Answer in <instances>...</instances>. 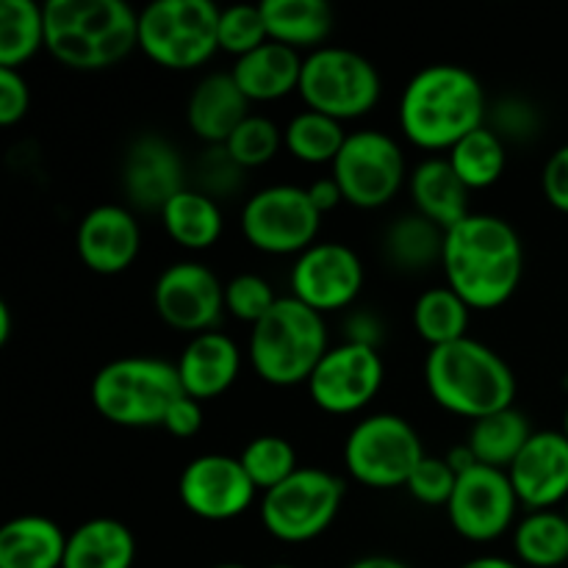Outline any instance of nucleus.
<instances>
[{
    "instance_id": "obj_1",
    "label": "nucleus",
    "mask_w": 568,
    "mask_h": 568,
    "mask_svg": "<svg viewBox=\"0 0 568 568\" xmlns=\"http://www.w3.org/2000/svg\"><path fill=\"white\" fill-rule=\"evenodd\" d=\"M442 270L447 286L471 311H491L508 303L519 288L525 247L508 220L471 211L444 236Z\"/></svg>"
},
{
    "instance_id": "obj_2",
    "label": "nucleus",
    "mask_w": 568,
    "mask_h": 568,
    "mask_svg": "<svg viewBox=\"0 0 568 568\" xmlns=\"http://www.w3.org/2000/svg\"><path fill=\"white\" fill-rule=\"evenodd\" d=\"M488 94L480 78L460 64H427L414 72L399 98V128L422 150H453L486 125Z\"/></svg>"
},
{
    "instance_id": "obj_3",
    "label": "nucleus",
    "mask_w": 568,
    "mask_h": 568,
    "mask_svg": "<svg viewBox=\"0 0 568 568\" xmlns=\"http://www.w3.org/2000/svg\"><path fill=\"white\" fill-rule=\"evenodd\" d=\"M44 48L70 70H109L139 48V11L125 0H48Z\"/></svg>"
},
{
    "instance_id": "obj_4",
    "label": "nucleus",
    "mask_w": 568,
    "mask_h": 568,
    "mask_svg": "<svg viewBox=\"0 0 568 568\" xmlns=\"http://www.w3.org/2000/svg\"><path fill=\"white\" fill-rule=\"evenodd\" d=\"M425 386L438 408L471 422L516 403V375L510 364L497 349L471 336L427 353Z\"/></svg>"
},
{
    "instance_id": "obj_5",
    "label": "nucleus",
    "mask_w": 568,
    "mask_h": 568,
    "mask_svg": "<svg viewBox=\"0 0 568 568\" xmlns=\"http://www.w3.org/2000/svg\"><path fill=\"white\" fill-rule=\"evenodd\" d=\"M327 349L325 314L294 297H281L250 331L247 358L261 381L286 388L308 383Z\"/></svg>"
},
{
    "instance_id": "obj_6",
    "label": "nucleus",
    "mask_w": 568,
    "mask_h": 568,
    "mask_svg": "<svg viewBox=\"0 0 568 568\" xmlns=\"http://www.w3.org/2000/svg\"><path fill=\"white\" fill-rule=\"evenodd\" d=\"M181 397L178 366L155 355H125L109 361L89 386L94 410L116 427L161 425L170 405Z\"/></svg>"
},
{
    "instance_id": "obj_7",
    "label": "nucleus",
    "mask_w": 568,
    "mask_h": 568,
    "mask_svg": "<svg viewBox=\"0 0 568 568\" xmlns=\"http://www.w3.org/2000/svg\"><path fill=\"white\" fill-rule=\"evenodd\" d=\"M222 9L211 0H155L139 11V50L164 70H197L220 50Z\"/></svg>"
},
{
    "instance_id": "obj_8",
    "label": "nucleus",
    "mask_w": 568,
    "mask_h": 568,
    "mask_svg": "<svg viewBox=\"0 0 568 568\" xmlns=\"http://www.w3.org/2000/svg\"><path fill=\"white\" fill-rule=\"evenodd\" d=\"M297 94L305 109L347 122L366 116L381 103L383 78L358 50L325 44L303 59Z\"/></svg>"
},
{
    "instance_id": "obj_9",
    "label": "nucleus",
    "mask_w": 568,
    "mask_h": 568,
    "mask_svg": "<svg viewBox=\"0 0 568 568\" xmlns=\"http://www.w3.org/2000/svg\"><path fill=\"white\" fill-rule=\"evenodd\" d=\"M347 486L333 471L300 466L261 499V525L283 544H308L336 521Z\"/></svg>"
},
{
    "instance_id": "obj_10",
    "label": "nucleus",
    "mask_w": 568,
    "mask_h": 568,
    "mask_svg": "<svg viewBox=\"0 0 568 568\" xmlns=\"http://www.w3.org/2000/svg\"><path fill=\"white\" fill-rule=\"evenodd\" d=\"M422 458V436L399 414L364 416L344 442V466L349 477L369 488L405 486Z\"/></svg>"
},
{
    "instance_id": "obj_11",
    "label": "nucleus",
    "mask_w": 568,
    "mask_h": 568,
    "mask_svg": "<svg viewBox=\"0 0 568 568\" xmlns=\"http://www.w3.org/2000/svg\"><path fill=\"white\" fill-rule=\"evenodd\" d=\"M331 166V175L342 186L344 203L364 211L388 205L408 183L403 148L392 133L377 128L347 133V142Z\"/></svg>"
},
{
    "instance_id": "obj_12",
    "label": "nucleus",
    "mask_w": 568,
    "mask_h": 568,
    "mask_svg": "<svg viewBox=\"0 0 568 568\" xmlns=\"http://www.w3.org/2000/svg\"><path fill=\"white\" fill-rule=\"evenodd\" d=\"M242 233L250 247L266 255H300L316 244L322 214L305 186L272 183L242 205Z\"/></svg>"
},
{
    "instance_id": "obj_13",
    "label": "nucleus",
    "mask_w": 568,
    "mask_h": 568,
    "mask_svg": "<svg viewBox=\"0 0 568 568\" xmlns=\"http://www.w3.org/2000/svg\"><path fill=\"white\" fill-rule=\"evenodd\" d=\"M519 505L508 471L477 464L458 475L447 503V516L460 538L471 544H491L516 527Z\"/></svg>"
},
{
    "instance_id": "obj_14",
    "label": "nucleus",
    "mask_w": 568,
    "mask_h": 568,
    "mask_svg": "<svg viewBox=\"0 0 568 568\" xmlns=\"http://www.w3.org/2000/svg\"><path fill=\"white\" fill-rule=\"evenodd\" d=\"M155 314L172 331L200 333L216 331L225 311V283L211 266L200 261H175L164 266L153 283Z\"/></svg>"
},
{
    "instance_id": "obj_15",
    "label": "nucleus",
    "mask_w": 568,
    "mask_h": 568,
    "mask_svg": "<svg viewBox=\"0 0 568 568\" xmlns=\"http://www.w3.org/2000/svg\"><path fill=\"white\" fill-rule=\"evenodd\" d=\"M386 366L375 347L342 342L325 353L308 381V394L316 408L333 416L364 410L381 394Z\"/></svg>"
},
{
    "instance_id": "obj_16",
    "label": "nucleus",
    "mask_w": 568,
    "mask_h": 568,
    "mask_svg": "<svg viewBox=\"0 0 568 568\" xmlns=\"http://www.w3.org/2000/svg\"><path fill=\"white\" fill-rule=\"evenodd\" d=\"M364 261L344 242H316L294 258L292 297L320 314L349 308L364 288Z\"/></svg>"
},
{
    "instance_id": "obj_17",
    "label": "nucleus",
    "mask_w": 568,
    "mask_h": 568,
    "mask_svg": "<svg viewBox=\"0 0 568 568\" xmlns=\"http://www.w3.org/2000/svg\"><path fill=\"white\" fill-rule=\"evenodd\" d=\"M258 488L244 471L242 460L231 455H197L178 477V497L183 508L203 521H231L247 514Z\"/></svg>"
},
{
    "instance_id": "obj_18",
    "label": "nucleus",
    "mask_w": 568,
    "mask_h": 568,
    "mask_svg": "<svg viewBox=\"0 0 568 568\" xmlns=\"http://www.w3.org/2000/svg\"><path fill=\"white\" fill-rule=\"evenodd\" d=\"M192 186L175 144L161 133H139L122 159V192L136 209L161 211L178 192Z\"/></svg>"
},
{
    "instance_id": "obj_19",
    "label": "nucleus",
    "mask_w": 568,
    "mask_h": 568,
    "mask_svg": "<svg viewBox=\"0 0 568 568\" xmlns=\"http://www.w3.org/2000/svg\"><path fill=\"white\" fill-rule=\"evenodd\" d=\"M78 258L98 275H120L142 250V227L136 214L120 203H103L81 216L75 231Z\"/></svg>"
},
{
    "instance_id": "obj_20",
    "label": "nucleus",
    "mask_w": 568,
    "mask_h": 568,
    "mask_svg": "<svg viewBox=\"0 0 568 568\" xmlns=\"http://www.w3.org/2000/svg\"><path fill=\"white\" fill-rule=\"evenodd\" d=\"M508 477L527 510H555L568 503V438L560 430H536Z\"/></svg>"
},
{
    "instance_id": "obj_21",
    "label": "nucleus",
    "mask_w": 568,
    "mask_h": 568,
    "mask_svg": "<svg viewBox=\"0 0 568 568\" xmlns=\"http://www.w3.org/2000/svg\"><path fill=\"white\" fill-rule=\"evenodd\" d=\"M183 394L194 399H214L236 383L242 372V349L227 333L209 331L189 338L175 361Z\"/></svg>"
},
{
    "instance_id": "obj_22",
    "label": "nucleus",
    "mask_w": 568,
    "mask_h": 568,
    "mask_svg": "<svg viewBox=\"0 0 568 568\" xmlns=\"http://www.w3.org/2000/svg\"><path fill=\"white\" fill-rule=\"evenodd\" d=\"M244 116H250V100L236 87L231 70L200 78L186 100V125L205 148L225 144Z\"/></svg>"
},
{
    "instance_id": "obj_23",
    "label": "nucleus",
    "mask_w": 568,
    "mask_h": 568,
    "mask_svg": "<svg viewBox=\"0 0 568 568\" xmlns=\"http://www.w3.org/2000/svg\"><path fill=\"white\" fill-rule=\"evenodd\" d=\"M408 192L416 214L427 216L444 231L471 214V192L453 170L447 155H430V159L419 161L408 175Z\"/></svg>"
},
{
    "instance_id": "obj_24",
    "label": "nucleus",
    "mask_w": 568,
    "mask_h": 568,
    "mask_svg": "<svg viewBox=\"0 0 568 568\" xmlns=\"http://www.w3.org/2000/svg\"><path fill=\"white\" fill-rule=\"evenodd\" d=\"M303 59L305 55H300V50L270 39L253 53L233 61L231 75L250 103H272L297 92Z\"/></svg>"
},
{
    "instance_id": "obj_25",
    "label": "nucleus",
    "mask_w": 568,
    "mask_h": 568,
    "mask_svg": "<svg viewBox=\"0 0 568 568\" xmlns=\"http://www.w3.org/2000/svg\"><path fill=\"white\" fill-rule=\"evenodd\" d=\"M67 538L48 516H14L0 527V568H61Z\"/></svg>"
},
{
    "instance_id": "obj_26",
    "label": "nucleus",
    "mask_w": 568,
    "mask_h": 568,
    "mask_svg": "<svg viewBox=\"0 0 568 568\" xmlns=\"http://www.w3.org/2000/svg\"><path fill=\"white\" fill-rule=\"evenodd\" d=\"M133 564L136 538L131 527L111 516H94L70 532L61 568H133Z\"/></svg>"
},
{
    "instance_id": "obj_27",
    "label": "nucleus",
    "mask_w": 568,
    "mask_h": 568,
    "mask_svg": "<svg viewBox=\"0 0 568 568\" xmlns=\"http://www.w3.org/2000/svg\"><path fill=\"white\" fill-rule=\"evenodd\" d=\"M159 214L166 236L178 247L194 250V253H203V250L214 247L220 242L222 231H225L222 205L194 186H186L183 192H178Z\"/></svg>"
},
{
    "instance_id": "obj_28",
    "label": "nucleus",
    "mask_w": 568,
    "mask_h": 568,
    "mask_svg": "<svg viewBox=\"0 0 568 568\" xmlns=\"http://www.w3.org/2000/svg\"><path fill=\"white\" fill-rule=\"evenodd\" d=\"M261 11L272 42L294 50L325 48L336 26V14L325 0H264Z\"/></svg>"
},
{
    "instance_id": "obj_29",
    "label": "nucleus",
    "mask_w": 568,
    "mask_h": 568,
    "mask_svg": "<svg viewBox=\"0 0 568 568\" xmlns=\"http://www.w3.org/2000/svg\"><path fill=\"white\" fill-rule=\"evenodd\" d=\"M444 236L447 231L430 222L427 216L410 214L397 216L383 233V253L388 264L403 272H425L442 264Z\"/></svg>"
},
{
    "instance_id": "obj_30",
    "label": "nucleus",
    "mask_w": 568,
    "mask_h": 568,
    "mask_svg": "<svg viewBox=\"0 0 568 568\" xmlns=\"http://www.w3.org/2000/svg\"><path fill=\"white\" fill-rule=\"evenodd\" d=\"M532 433L536 430L530 427V419L516 405H510V408H503L497 414H488L483 419L471 422L466 444L475 453L477 464L508 471L510 464L525 449V444L530 442Z\"/></svg>"
},
{
    "instance_id": "obj_31",
    "label": "nucleus",
    "mask_w": 568,
    "mask_h": 568,
    "mask_svg": "<svg viewBox=\"0 0 568 568\" xmlns=\"http://www.w3.org/2000/svg\"><path fill=\"white\" fill-rule=\"evenodd\" d=\"M410 320H414L416 336L430 344L433 349L469 336L466 331H469L471 308L449 286H433L416 297Z\"/></svg>"
},
{
    "instance_id": "obj_32",
    "label": "nucleus",
    "mask_w": 568,
    "mask_h": 568,
    "mask_svg": "<svg viewBox=\"0 0 568 568\" xmlns=\"http://www.w3.org/2000/svg\"><path fill=\"white\" fill-rule=\"evenodd\" d=\"M516 560L530 568L568 564V516L558 510H530L514 527Z\"/></svg>"
},
{
    "instance_id": "obj_33",
    "label": "nucleus",
    "mask_w": 568,
    "mask_h": 568,
    "mask_svg": "<svg viewBox=\"0 0 568 568\" xmlns=\"http://www.w3.org/2000/svg\"><path fill=\"white\" fill-rule=\"evenodd\" d=\"M344 142H347L344 122L311 109L297 111V114L286 122V128H283V148H286L294 159L311 166L333 164L336 155L342 153Z\"/></svg>"
},
{
    "instance_id": "obj_34",
    "label": "nucleus",
    "mask_w": 568,
    "mask_h": 568,
    "mask_svg": "<svg viewBox=\"0 0 568 568\" xmlns=\"http://www.w3.org/2000/svg\"><path fill=\"white\" fill-rule=\"evenodd\" d=\"M447 161L458 172L460 181L466 183V189L477 192V189L494 186L505 175V166H508V144L491 128L483 125L477 131H471L469 136L460 139L449 150Z\"/></svg>"
},
{
    "instance_id": "obj_35",
    "label": "nucleus",
    "mask_w": 568,
    "mask_h": 568,
    "mask_svg": "<svg viewBox=\"0 0 568 568\" xmlns=\"http://www.w3.org/2000/svg\"><path fill=\"white\" fill-rule=\"evenodd\" d=\"M44 48V6L37 0L0 3V67H22Z\"/></svg>"
},
{
    "instance_id": "obj_36",
    "label": "nucleus",
    "mask_w": 568,
    "mask_h": 568,
    "mask_svg": "<svg viewBox=\"0 0 568 568\" xmlns=\"http://www.w3.org/2000/svg\"><path fill=\"white\" fill-rule=\"evenodd\" d=\"M239 460H242L253 486L264 494L281 486L283 480H288L300 469L294 444L283 436H270V433L250 438L242 453H239Z\"/></svg>"
},
{
    "instance_id": "obj_37",
    "label": "nucleus",
    "mask_w": 568,
    "mask_h": 568,
    "mask_svg": "<svg viewBox=\"0 0 568 568\" xmlns=\"http://www.w3.org/2000/svg\"><path fill=\"white\" fill-rule=\"evenodd\" d=\"M281 148L283 131L264 114L244 116L242 125L225 142V150L242 170H258V166L270 164Z\"/></svg>"
},
{
    "instance_id": "obj_38",
    "label": "nucleus",
    "mask_w": 568,
    "mask_h": 568,
    "mask_svg": "<svg viewBox=\"0 0 568 568\" xmlns=\"http://www.w3.org/2000/svg\"><path fill=\"white\" fill-rule=\"evenodd\" d=\"M264 42H270V33H266L261 3H236L222 9L220 50L242 59V55L253 53V50L261 48Z\"/></svg>"
},
{
    "instance_id": "obj_39",
    "label": "nucleus",
    "mask_w": 568,
    "mask_h": 568,
    "mask_svg": "<svg viewBox=\"0 0 568 568\" xmlns=\"http://www.w3.org/2000/svg\"><path fill=\"white\" fill-rule=\"evenodd\" d=\"M277 294L264 275L255 272H239L225 283V311L239 322H247L250 327L258 325L272 305L277 303Z\"/></svg>"
},
{
    "instance_id": "obj_40",
    "label": "nucleus",
    "mask_w": 568,
    "mask_h": 568,
    "mask_svg": "<svg viewBox=\"0 0 568 568\" xmlns=\"http://www.w3.org/2000/svg\"><path fill=\"white\" fill-rule=\"evenodd\" d=\"M486 125L491 128L497 136H503L505 144L530 142V139H536L538 131H541V111H538L530 100L508 94V98H499L497 103H491Z\"/></svg>"
},
{
    "instance_id": "obj_41",
    "label": "nucleus",
    "mask_w": 568,
    "mask_h": 568,
    "mask_svg": "<svg viewBox=\"0 0 568 568\" xmlns=\"http://www.w3.org/2000/svg\"><path fill=\"white\" fill-rule=\"evenodd\" d=\"M242 166L233 161V155L227 153L225 144H214V148H205V153L200 155L197 166H194V189H200L203 194L214 197L220 203L222 197H231L242 189L244 183Z\"/></svg>"
},
{
    "instance_id": "obj_42",
    "label": "nucleus",
    "mask_w": 568,
    "mask_h": 568,
    "mask_svg": "<svg viewBox=\"0 0 568 568\" xmlns=\"http://www.w3.org/2000/svg\"><path fill=\"white\" fill-rule=\"evenodd\" d=\"M455 483H458V471L447 464V458L425 455L422 464L414 469V475L408 477L405 488H408V494L416 503L436 508V505L449 503V497L455 491Z\"/></svg>"
},
{
    "instance_id": "obj_43",
    "label": "nucleus",
    "mask_w": 568,
    "mask_h": 568,
    "mask_svg": "<svg viewBox=\"0 0 568 568\" xmlns=\"http://www.w3.org/2000/svg\"><path fill=\"white\" fill-rule=\"evenodd\" d=\"M28 105H31V89L26 75L11 67H0V125H17L28 114Z\"/></svg>"
},
{
    "instance_id": "obj_44",
    "label": "nucleus",
    "mask_w": 568,
    "mask_h": 568,
    "mask_svg": "<svg viewBox=\"0 0 568 568\" xmlns=\"http://www.w3.org/2000/svg\"><path fill=\"white\" fill-rule=\"evenodd\" d=\"M544 197L560 214H568V144H560L547 159L541 172Z\"/></svg>"
},
{
    "instance_id": "obj_45",
    "label": "nucleus",
    "mask_w": 568,
    "mask_h": 568,
    "mask_svg": "<svg viewBox=\"0 0 568 568\" xmlns=\"http://www.w3.org/2000/svg\"><path fill=\"white\" fill-rule=\"evenodd\" d=\"M203 403L194 397H189V394H183L181 399H175V403L170 405V410L164 414V422H161V427H164L170 436L175 438H192L197 436L200 427H203Z\"/></svg>"
},
{
    "instance_id": "obj_46",
    "label": "nucleus",
    "mask_w": 568,
    "mask_h": 568,
    "mask_svg": "<svg viewBox=\"0 0 568 568\" xmlns=\"http://www.w3.org/2000/svg\"><path fill=\"white\" fill-rule=\"evenodd\" d=\"M344 331H347V338L344 342H355V344H366V347H375L381 344L383 338V322L377 320L372 311H353L344 322Z\"/></svg>"
},
{
    "instance_id": "obj_47",
    "label": "nucleus",
    "mask_w": 568,
    "mask_h": 568,
    "mask_svg": "<svg viewBox=\"0 0 568 568\" xmlns=\"http://www.w3.org/2000/svg\"><path fill=\"white\" fill-rule=\"evenodd\" d=\"M308 194H311V203L316 205V211H320L322 216L327 214V211L338 209V205L344 203V194H342V186L336 183V178L333 175H325V178H316V181H311L308 186Z\"/></svg>"
},
{
    "instance_id": "obj_48",
    "label": "nucleus",
    "mask_w": 568,
    "mask_h": 568,
    "mask_svg": "<svg viewBox=\"0 0 568 568\" xmlns=\"http://www.w3.org/2000/svg\"><path fill=\"white\" fill-rule=\"evenodd\" d=\"M444 458H447V464L453 466L455 471H458V475H464V471H469L471 466H477V458H475V453H471V447L469 444H458V447H453L449 449L447 455H444Z\"/></svg>"
},
{
    "instance_id": "obj_49",
    "label": "nucleus",
    "mask_w": 568,
    "mask_h": 568,
    "mask_svg": "<svg viewBox=\"0 0 568 568\" xmlns=\"http://www.w3.org/2000/svg\"><path fill=\"white\" fill-rule=\"evenodd\" d=\"M347 568H410L405 560L392 558V555H366V558L353 560Z\"/></svg>"
},
{
    "instance_id": "obj_50",
    "label": "nucleus",
    "mask_w": 568,
    "mask_h": 568,
    "mask_svg": "<svg viewBox=\"0 0 568 568\" xmlns=\"http://www.w3.org/2000/svg\"><path fill=\"white\" fill-rule=\"evenodd\" d=\"M458 568H521L519 560L503 558V555H477V558L466 560Z\"/></svg>"
},
{
    "instance_id": "obj_51",
    "label": "nucleus",
    "mask_w": 568,
    "mask_h": 568,
    "mask_svg": "<svg viewBox=\"0 0 568 568\" xmlns=\"http://www.w3.org/2000/svg\"><path fill=\"white\" fill-rule=\"evenodd\" d=\"M11 338V308L6 303H0V344H6Z\"/></svg>"
},
{
    "instance_id": "obj_52",
    "label": "nucleus",
    "mask_w": 568,
    "mask_h": 568,
    "mask_svg": "<svg viewBox=\"0 0 568 568\" xmlns=\"http://www.w3.org/2000/svg\"><path fill=\"white\" fill-rule=\"evenodd\" d=\"M560 433H564V436L568 438V405H566V410H564V427H560Z\"/></svg>"
},
{
    "instance_id": "obj_53",
    "label": "nucleus",
    "mask_w": 568,
    "mask_h": 568,
    "mask_svg": "<svg viewBox=\"0 0 568 568\" xmlns=\"http://www.w3.org/2000/svg\"><path fill=\"white\" fill-rule=\"evenodd\" d=\"M211 568H250V566H244V564H220V566H211Z\"/></svg>"
},
{
    "instance_id": "obj_54",
    "label": "nucleus",
    "mask_w": 568,
    "mask_h": 568,
    "mask_svg": "<svg viewBox=\"0 0 568 568\" xmlns=\"http://www.w3.org/2000/svg\"><path fill=\"white\" fill-rule=\"evenodd\" d=\"M266 568H297V566H286V564H275V566H266Z\"/></svg>"
},
{
    "instance_id": "obj_55",
    "label": "nucleus",
    "mask_w": 568,
    "mask_h": 568,
    "mask_svg": "<svg viewBox=\"0 0 568 568\" xmlns=\"http://www.w3.org/2000/svg\"><path fill=\"white\" fill-rule=\"evenodd\" d=\"M566 516H568V503H566Z\"/></svg>"
}]
</instances>
